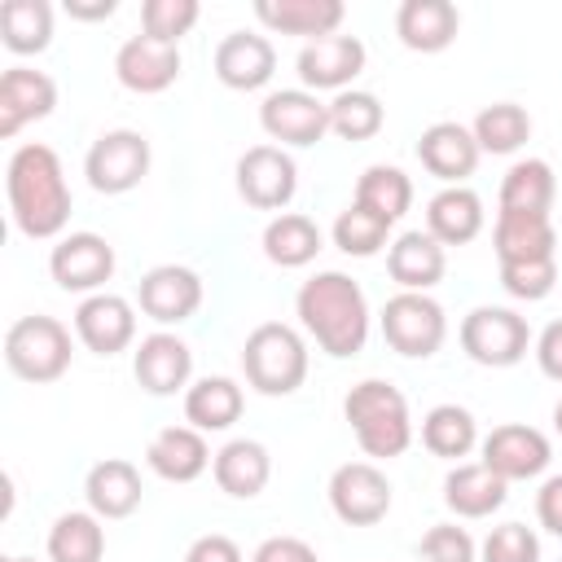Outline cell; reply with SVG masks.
<instances>
[{
	"label": "cell",
	"mask_w": 562,
	"mask_h": 562,
	"mask_svg": "<svg viewBox=\"0 0 562 562\" xmlns=\"http://www.w3.org/2000/svg\"><path fill=\"white\" fill-rule=\"evenodd\" d=\"M461 31V13L452 0H404L395 9V35L413 53H443Z\"/></svg>",
	"instance_id": "83f0119b"
},
{
	"label": "cell",
	"mask_w": 562,
	"mask_h": 562,
	"mask_svg": "<svg viewBox=\"0 0 562 562\" xmlns=\"http://www.w3.org/2000/svg\"><path fill=\"white\" fill-rule=\"evenodd\" d=\"M4 193H9L13 228L22 237H31V241L66 237L75 198H70L66 167H61L53 145H44V140L18 145L9 154V167H4Z\"/></svg>",
	"instance_id": "6da1fadb"
},
{
	"label": "cell",
	"mask_w": 562,
	"mask_h": 562,
	"mask_svg": "<svg viewBox=\"0 0 562 562\" xmlns=\"http://www.w3.org/2000/svg\"><path fill=\"white\" fill-rule=\"evenodd\" d=\"M57 105V83L53 75L35 70V66H9L0 75V136L13 140L26 123L48 119Z\"/></svg>",
	"instance_id": "d6986e66"
},
{
	"label": "cell",
	"mask_w": 562,
	"mask_h": 562,
	"mask_svg": "<svg viewBox=\"0 0 562 562\" xmlns=\"http://www.w3.org/2000/svg\"><path fill=\"white\" fill-rule=\"evenodd\" d=\"M342 417L360 443L364 457H378V461H391V457H404L408 443H413V413H408V400L395 382L386 378H364L356 382L347 395H342Z\"/></svg>",
	"instance_id": "3957f363"
},
{
	"label": "cell",
	"mask_w": 562,
	"mask_h": 562,
	"mask_svg": "<svg viewBox=\"0 0 562 562\" xmlns=\"http://www.w3.org/2000/svg\"><path fill=\"white\" fill-rule=\"evenodd\" d=\"M0 40L18 57L44 53L53 44V4L48 0H4L0 4Z\"/></svg>",
	"instance_id": "e575fe53"
},
{
	"label": "cell",
	"mask_w": 562,
	"mask_h": 562,
	"mask_svg": "<svg viewBox=\"0 0 562 562\" xmlns=\"http://www.w3.org/2000/svg\"><path fill=\"white\" fill-rule=\"evenodd\" d=\"M329 509L347 527H373L391 514V479L373 461H347L329 474Z\"/></svg>",
	"instance_id": "7c38bea8"
},
{
	"label": "cell",
	"mask_w": 562,
	"mask_h": 562,
	"mask_svg": "<svg viewBox=\"0 0 562 562\" xmlns=\"http://www.w3.org/2000/svg\"><path fill=\"white\" fill-rule=\"evenodd\" d=\"M241 408H246V391L237 378H224V373H206L184 391V422L202 435L228 430L241 417Z\"/></svg>",
	"instance_id": "f1b7e54d"
},
{
	"label": "cell",
	"mask_w": 562,
	"mask_h": 562,
	"mask_svg": "<svg viewBox=\"0 0 562 562\" xmlns=\"http://www.w3.org/2000/svg\"><path fill=\"white\" fill-rule=\"evenodd\" d=\"M184 562H246L237 540L233 536H220V531H206L198 536L189 549H184Z\"/></svg>",
	"instance_id": "bcb514c9"
},
{
	"label": "cell",
	"mask_w": 562,
	"mask_h": 562,
	"mask_svg": "<svg viewBox=\"0 0 562 562\" xmlns=\"http://www.w3.org/2000/svg\"><path fill=\"white\" fill-rule=\"evenodd\" d=\"M75 338L92 351V356H119L136 342V307L123 294H88L75 307Z\"/></svg>",
	"instance_id": "2e32d148"
},
{
	"label": "cell",
	"mask_w": 562,
	"mask_h": 562,
	"mask_svg": "<svg viewBox=\"0 0 562 562\" xmlns=\"http://www.w3.org/2000/svg\"><path fill=\"white\" fill-rule=\"evenodd\" d=\"M470 132H474L483 154H514L531 140V114L518 101H492L474 114Z\"/></svg>",
	"instance_id": "8d00e7d4"
},
{
	"label": "cell",
	"mask_w": 562,
	"mask_h": 562,
	"mask_svg": "<svg viewBox=\"0 0 562 562\" xmlns=\"http://www.w3.org/2000/svg\"><path fill=\"white\" fill-rule=\"evenodd\" d=\"M149 140L136 127H110L101 132L83 154V176L97 193H132L149 176Z\"/></svg>",
	"instance_id": "ba28073f"
},
{
	"label": "cell",
	"mask_w": 562,
	"mask_h": 562,
	"mask_svg": "<svg viewBox=\"0 0 562 562\" xmlns=\"http://www.w3.org/2000/svg\"><path fill=\"white\" fill-rule=\"evenodd\" d=\"M198 18H202L198 0H145L140 4V35L180 48V40L198 26Z\"/></svg>",
	"instance_id": "60d3db41"
},
{
	"label": "cell",
	"mask_w": 562,
	"mask_h": 562,
	"mask_svg": "<svg viewBox=\"0 0 562 562\" xmlns=\"http://www.w3.org/2000/svg\"><path fill=\"white\" fill-rule=\"evenodd\" d=\"M250 562H321V553L303 536H268V540H259Z\"/></svg>",
	"instance_id": "f6af8a7d"
},
{
	"label": "cell",
	"mask_w": 562,
	"mask_h": 562,
	"mask_svg": "<svg viewBox=\"0 0 562 562\" xmlns=\"http://www.w3.org/2000/svg\"><path fill=\"white\" fill-rule=\"evenodd\" d=\"M329 237H334V246H338L342 255H351V259H373L378 250L391 246V220H382V215H373L369 206L351 202V206L338 211Z\"/></svg>",
	"instance_id": "f35d334b"
},
{
	"label": "cell",
	"mask_w": 562,
	"mask_h": 562,
	"mask_svg": "<svg viewBox=\"0 0 562 562\" xmlns=\"http://www.w3.org/2000/svg\"><path fill=\"white\" fill-rule=\"evenodd\" d=\"M140 496H145L140 470L132 461H123V457L97 461L88 470V479H83V501H88V509L97 518H127V514H136Z\"/></svg>",
	"instance_id": "4dcf8cb0"
},
{
	"label": "cell",
	"mask_w": 562,
	"mask_h": 562,
	"mask_svg": "<svg viewBox=\"0 0 562 562\" xmlns=\"http://www.w3.org/2000/svg\"><path fill=\"white\" fill-rule=\"evenodd\" d=\"M211 474H215V483H220L224 496L255 501L268 487V479H272V457H268V448L259 439H228L215 452Z\"/></svg>",
	"instance_id": "f546056e"
},
{
	"label": "cell",
	"mask_w": 562,
	"mask_h": 562,
	"mask_svg": "<svg viewBox=\"0 0 562 562\" xmlns=\"http://www.w3.org/2000/svg\"><path fill=\"white\" fill-rule=\"evenodd\" d=\"M487 224V211H483V198L465 184H443L430 202H426V233L448 250V246H465L483 233Z\"/></svg>",
	"instance_id": "d4e9b609"
},
{
	"label": "cell",
	"mask_w": 562,
	"mask_h": 562,
	"mask_svg": "<svg viewBox=\"0 0 562 562\" xmlns=\"http://www.w3.org/2000/svg\"><path fill=\"white\" fill-rule=\"evenodd\" d=\"M4 562H35V558H4Z\"/></svg>",
	"instance_id": "816d5d0a"
},
{
	"label": "cell",
	"mask_w": 562,
	"mask_h": 562,
	"mask_svg": "<svg viewBox=\"0 0 562 562\" xmlns=\"http://www.w3.org/2000/svg\"><path fill=\"white\" fill-rule=\"evenodd\" d=\"M536 364H540V373L544 378H553V382H562V321H549L540 334H536Z\"/></svg>",
	"instance_id": "7dc6e473"
},
{
	"label": "cell",
	"mask_w": 562,
	"mask_h": 562,
	"mask_svg": "<svg viewBox=\"0 0 562 562\" xmlns=\"http://www.w3.org/2000/svg\"><path fill=\"white\" fill-rule=\"evenodd\" d=\"M132 373L140 382V391L149 395H176V391H189V378H193V351L180 334L171 329H154L136 342L132 351Z\"/></svg>",
	"instance_id": "e0dca14e"
},
{
	"label": "cell",
	"mask_w": 562,
	"mask_h": 562,
	"mask_svg": "<svg viewBox=\"0 0 562 562\" xmlns=\"http://www.w3.org/2000/svg\"><path fill=\"white\" fill-rule=\"evenodd\" d=\"M479 562H540V536L527 522H501L479 544Z\"/></svg>",
	"instance_id": "7bdbcfd3"
},
{
	"label": "cell",
	"mask_w": 562,
	"mask_h": 562,
	"mask_svg": "<svg viewBox=\"0 0 562 562\" xmlns=\"http://www.w3.org/2000/svg\"><path fill=\"white\" fill-rule=\"evenodd\" d=\"M553 430H558V435H562V400H558V404H553Z\"/></svg>",
	"instance_id": "f907efd6"
},
{
	"label": "cell",
	"mask_w": 562,
	"mask_h": 562,
	"mask_svg": "<svg viewBox=\"0 0 562 562\" xmlns=\"http://www.w3.org/2000/svg\"><path fill=\"white\" fill-rule=\"evenodd\" d=\"M382 338L404 360H430L448 338V312L430 294L400 290L382 307Z\"/></svg>",
	"instance_id": "52a82bcc"
},
{
	"label": "cell",
	"mask_w": 562,
	"mask_h": 562,
	"mask_svg": "<svg viewBox=\"0 0 562 562\" xmlns=\"http://www.w3.org/2000/svg\"><path fill=\"white\" fill-rule=\"evenodd\" d=\"M241 373L246 386L259 395H294L307 382V342L285 321H263L241 342Z\"/></svg>",
	"instance_id": "277c9868"
},
{
	"label": "cell",
	"mask_w": 562,
	"mask_h": 562,
	"mask_svg": "<svg viewBox=\"0 0 562 562\" xmlns=\"http://www.w3.org/2000/svg\"><path fill=\"white\" fill-rule=\"evenodd\" d=\"M321 246H325V237H321L316 220L303 211H281L263 224V255L277 268H307L321 255Z\"/></svg>",
	"instance_id": "1f68e13d"
},
{
	"label": "cell",
	"mask_w": 562,
	"mask_h": 562,
	"mask_svg": "<svg viewBox=\"0 0 562 562\" xmlns=\"http://www.w3.org/2000/svg\"><path fill=\"white\" fill-rule=\"evenodd\" d=\"M417 562H479V544L465 527L435 522L417 544Z\"/></svg>",
	"instance_id": "ee69618b"
},
{
	"label": "cell",
	"mask_w": 562,
	"mask_h": 562,
	"mask_svg": "<svg viewBox=\"0 0 562 562\" xmlns=\"http://www.w3.org/2000/svg\"><path fill=\"white\" fill-rule=\"evenodd\" d=\"M417 158L422 167L443 180V184H465V176H474L483 149L474 140V132L465 123H452V119H439L430 123L422 136H417Z\"/></svg>",
	"instance_id": "ffe728a7"
},
{
	"label": "cell",
	"mask_w": 562,
	"mask_h": 562,
	"mask_svg": "<svg viewBox=\"0 0 562 562\" xmlns=\"http://www.w3.org/2000/svg\"><path fill=\"white\" fill-rule=\"evenodd\" d=\"M105 518L92 509L57 514L48 527V562H101L105 558Z\"/></svg>",
	"instance_id": "836d02e7"
},
{
	"label": "cell",
	"mask_w": 562,
	"mask_h": 562,
	"mask_svg": "<svg viewBox=\"0 0 562 562\" xmlns=\"http://www.w3.org/2000/svg\"><path fill=\"white\" fill-rule=\"evenodd\" d=\"M114 246L101 233H66L48 250V272L66 294H101V285L114 277Z\"/></svg>",
	"instance_id": "8fae6325"
},
{
	"label": "cell",
	"mask_w": 562,
	"mask_h": 562,
	"mask_svg": "<svg viewBox=\"0 0 562 562\" xmlns=\"http://www.w3.org/2000/svg\"><path fill=\"white\" fill-rule=\"evenodd\" d=\"M136 303L162 329L167 325H180V321H189L202 307V277L193 268H184V263H158V268H149L140 277Z\"/></svg>",
	"instance_id": "9a60e30c"
},
{
	"label": "cell",
	"mask_w": 562,
	"mask_h": 562,
	"mask_svg": "<svg viewBox=\"0 0 562 562\" xmlns=\"http://www.w3.org/2000/svg\"><path fill=\"white\" fill-rule=\"evenodd\" d=\"M536 518H540V527L549 536L562 540V474H549L540 483V492H536Z\"/></svg>",
	"instance_id": "c3c4849f"
},
{
	"label": "cell",
	"mask_w": 562,
	"mask_h": 562,
	"mask_svg": "<svg viewBox=\"0 0 562 562\" xmlns=\"http://www.w3.org/2000/svg\"><path fill=\"white\" fill-rule=\"evenodd\" d=\"M386 272L400 290L430 294V285H439L448 272V250L426 228H408L386 246Z\"/></svg>",
	"instance_id": "603a6c76"
},
{
	"label": "cell",
	"mask_w": 562,
	"mask_h": 562,
	"mask_svg": "<svg viewBox=\"0 0 562 562\" xmlns=\"http://www.w3.org/2000/svg\"><path fill=\"white\" fill-rule=\"evenodd\" d=\"M509 496V483L483 461H457L443 474V505L457 518H492Z\"/></svg>",
	"instance_id": "484cf974"
},
{
	"label": "cell",
	"mask_w": 562,
	"mask_h": 562,
	"mask_svg": "<svg viewBox=\"0 0 562 562\" xmlns=\"http://www.w3.org/2000/svg\"><path fill=\"white\" fill-rule=\"evenodd\" d=\"M527 347H531V325L514 307L479 303L461 316V351L483 369H509L527 356Z\"/></svg>",
	"instance_id": "8992f818"
},
{
	"label": "cell",
	"mask_w": 562,
	"mask_h": 562,
	"mask_svg": "<svg viewBox=\"0 0 562 562\" xmlns=\"http://www.w3.org/2000/svg\"><path fill=\"white\" fill-rule=\"evenodd\" d=\"M211 461L215 452L206 448V435L193 426H162L145 448V465L167 483H193L206 474Z\"/></svg>",
	"instance_id": "cb8c5ba5"
},
{
	"label": "cell",
	"mask_w": 562,
	"mask_h": 562,
	"mask_svg": "<svg viewBox=\"0 0 562 562\" xmlns=\"http://www.w3.org/2000/svg\"><path fill=\"white\" fill-rule=\"evenodd\" d=\"M255 18L277 35L325 40V35H338L347 4L342 0H255Z\"/></svg>",
	"instance_id": "4316f807"
},
{
	"label": "cell",
	"mask_w": 562,
	"mask_h": 562,
	"mask_svg": "<svg viewBox=\"0 0 562 562\" xmlns=\"http://www.w3.org/2000/svg\"><path fill=\"white\" fill-rule=\"evenodd\" d=\"M119 9V0H66V13L79 22H105Z\"/></svg>",
	"instance_id": "681fc988"
},
{
	"label": "cell",
	"mask_w": 562,
	"mask_h": 562,
	"mask_svg": "<svg viewBox=\"0 0 562 562\" xmlns=\"http://www.w3.org/2000/svg\"><path fill=\"white\" fill-rule=\"evenodd\" d=\"M114 79L127 92H140V97L167 92L180 79V48L162 44V40H149V35H132L114 53Z\"/></svg>",
	"instance_id": "ac0fdd59"
},
{
	"label": "cell",
	"mask_w": 562,
	"mask_h": 562,
	"mask_svg": "<svg viewBox=\"0 0 562 562\" xmlns=\"http://www.w3.org/2000/svg\"><path fill=\"white\" fill-rule=\"evenodd\" d=\"M70 356L75 342L57 316L35 312V316H18L4 329V364L22 382H57L70 369Z\"/></svg>",
	"instance_id": "5b68a950"
},
{
	"label": "cell",
	"mask_w": 562,
	"mask_h": 562,
	"mask_svg": "<svg viewBox=\"0 0 562 562\" xmlns=\"http://www.w3.org/2000/svg\"><path fill=\"white\" fill-rule=\"evenodd\" d=\"M382 123H386V110L364 88H347L329 101V132L342 140H369L382 132Z\"/></svg>",
	"instance_id": "ab89813d"
},
{
	"label": "cell",
	"mask_w": 562,
	"mask_h": 562,
	"mask_svg": "<svg viewBox=\"0 0 562 562\" xmlns=\"http://www.w3.org/2000/svg\"><path fill=\"white\" fill-rule=\"evenodd\" d=\"M351 202H360V206H369L373 215H382V220L395 224V220L413 206V180H408V171H400V167H391V162H373V167L360 171Z\"/></svg>",
	"instance_id": "74e56055"
},
{
	"label": "cell",
	"mask_w": 562,
	"mask_h": 562,
	"mask_svg": "<svg viewBox=\"0 0 562 562\" xmlns=\"http://www.w3.org/2000/svg\"><path fill=\"white\" fill-rule=\"evenodd\" d=\"M422 443L430 457H443V461H461L479 448V422L465 404H435L426 417H422Z\"/></svg>",
	"instance_id": "d6a6232c"
},
{
	"label": "cell",
	"mask_w": 562,
	"mask_h": 562,
	"mask_svg": "<svg viewBox=\"0 0 562 562\" xmlns=\"http://www.w3.org/2000/svg\"><path fill=\"white\" fill-rule=\"evenodd\" d=\"M501 211H544L558 198V176L544 158H518L505 176H501Z\"/></svg>",
	"instance_id": "d590c367"
},
{
	"label": "cell",
	"mask_w": 562,
	"mask_h": 562,
	"mask_svg": "<svg viewBox=\"0 0 562 562\" xmlns=\"http://www.w3.org/2000/svg\"><path fill=\"white\" fill-rule=\"evenodd\" d=\"M294 312H299V325L307 329V338L334 360H347V356L364 351V342H369V325H373L369 299H364L360 281H351L338 268L307 277L294 294Z\"/></svg>",
	"instance_id": "7a4b0ae2"
},
{
	"label": "cell",
	"mask_w": 562,
	"mask_h": 562,
	"mask_svg": "<svg viewBox=\"0 0 562 562\" xmlns=\"http://www.w3.org/2000/svg\"><path fill=\"white\" fill-rule=\"evenodd\" d=\"M501 285L518 303H540L558 285V259H531V263H501Z\"/></svg>",
	"instance_id": "b9f144b4"
},
{
	"label": "cell",
	"mask_w": 562,
	"mask_h": 562,
	"mask_svg": "<svg viewBox=\"0 0 562 562\" xmlns=\"http://www.w3.org/2000/svg\"><path fill=\"white\" fill-rule=\"evenodd\" d=\"M492 250H496V263L558 259V228H553V215H544V211H496Z\"/></svg>",
	"instance_id": "7402d4cb"
},
{
	"label": "cell",
	"mask_w": 562,
	"mask_h": 562,
	"mask_svg": "<svg viewBox=\"0 0 562 562\" xmlns=\"http://www.w3.org/2000/svg\"><path fill=\"white\" fill-rule=\"evenodd\" d=\"M483 465L496 470L505 483H518V479H540L553 461V448H549V435L527 426V422H505V426H492L483 435Z\"/></svg>",
	"instance_id": "4fadbf2b"
},
{
	"label": "cell",
	"mask_w": 562,
	"mask_h": 562,
	"mask_svg": "<svg viewBox=\"0 0 562 562\" xmlns=\"http://www.w3.org/2000/svg\"><path fill=\"white\" fill-rule=\"evenodd\" d=\"M237 193L246 206L255 211H285L299 193V167L290 158V149L281 145H250L241 158H237Z\"/></svg>",
	"instance_id": "9c48e42d"
},
{
	"label": "cell",
	"mask_w": 562,
	"mask_h": 562,
	"mask_svg": "<svg viewBox=\"0 0 562 562\" xmlns=\"http://www.w3.org/2000/svg\"><path fill=\"white\" fill-rule=\"evenodd\" d=\"M364 44L356 40V35H325V40H307L303 48H299V57H294V66H299V83L307 88V92H347L351 88V79L364 70Z\"/></svg>",
	"instance_id": "5bb4252c"
},
{
	"label": "cell",
	"mask_w": 562,
	"mask_h": 562,
	"mask_svg": "<svg viewBox=\"0 0 562 562\" xmlns=\"http://www.w3.org/2000/svg\"><path fill=\"white\" fill-rule=\"evenodd\" d=\"M259 127L272 140H281V149H307L329 132V101H321L307 88H277L259 105Z\"/></svg>",
	"instance_id": "30bf717a"
},
{
	"label": "cell",
	"mask_w": 562,
	"mask_h": 562,
	"mask_svg": "<svg viewBox=\"0 0 562 562\" xmlns=\"http://www.w3.org/2000/svg\"><path fill=\"white\" fill-rule=\"evenodd\" d=\"M277 70V48L268 35L255 31H228L215 44V79L233 92H255L272 79Z\"/></svg>",
	"instance_id": "44dd1931"
}]
</instances>
